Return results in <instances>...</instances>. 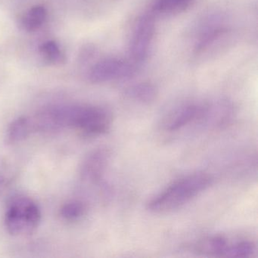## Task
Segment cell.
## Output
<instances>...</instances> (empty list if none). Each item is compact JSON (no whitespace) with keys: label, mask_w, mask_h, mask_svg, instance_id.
Segmentation results:
<instances>
[{"label":"cell","mask_w":258,"mask_h":258,"mask_svg":"<svg viewBox=\"0 0 258 258\" xmlns=\"http://www.w3.org/2000/svg\"><path fill=\"white\" fill-rule=\"evenodd\" d=\"M214 178L209 173L196 172L179 178L152 198L148 211L164 214L180 209L212 185Z\"/></svg>","instance_id":"1"},{"label":"cell","mask_w":258,"mask_h":258,"mask_svg":"<svg viewBox=\"0 0 258 258\" xmlns=\"http://www.w3.org/2000/svg\"><path fill=\"white\" fill-rule=\"evenodd\" d=\"M188 247L198 255L219 257H250L256 250V244L251 240L220 235L201 238Z\"/></svg>","instance_id":"2"},{"label":"cell","mask_w":258,"mask_h":258,"mask_svg":"<svg viewBox=\"0 0 258 258\" xmlns=\"http://www.w3.org/2000/svg\"><path fill=\"white\" fill-rule=\"evenodd\" d=\"M41 220V211L33 199L18 196L7 205L5 226L13 235H22L37 229Z\"/></svg>","instance_id":"3"},{"label":"cell","mask_w":258,"mask_h":258,"mask_svg":"<svg viewBox=\"0 0 258 258\" xmlns=\"http://www.w3.org/2000/svg\"><path fill=\"white\" fill-rule=\"evenodd\" d=\"M113 116L109 110L92 105H72L70 128L87 136L106 134L112 125Z\"/></svg>","instance_id":"4"},{"label":"cell","mask_w":258,"mask_h":258,"mask_svg":"<svg viewBox=\"0 0 258 258\" xmlns=\"http://www.w3.org/2000/svg\"><path fill=\"white\" fill-rule=\"evenodd\" d=\"M134 63L116 57H108L96 62L89 73V78L94 84L127 79L135 74Z\"/></svg>","instance_id":"5"},{"label":"cell","mask_w":258,"mask_h":258,"mask_svg":"<svg viewBox=\"0 0 258 258\" xmlns=\"http://www.w3.org/2000/svg\"><path fill=\"white\" fill-rule=\"evenodd\" d=\"M155 27L153 17L145 16L136 25L130 42V55L134 63L146 61L155 35Z\"/></svg>","instance_id":"6"},{"label":"cell","mask_w":258,"mask_h":258,"mask_svg":"<svg viewBox=\"0 0 258 258\" xmlns=\"http://www.w3.org/2000/svg\"><path fill=\"white\" fill-rule=\"evenodd\" d=\"M109 151L104 148L90 152L81 167V177L85 182L99 184L103 180L110 161Z\"/></svg>","instance_id":"7"},{"label":"cell","mask_w":258,"mask_h":258,"mask_svg":"<svg viewBox=\"0 0 258 258\" xmlns=\"http://www.w3.org/2000/svg\"><path fill=\"white\" fill-rule=\"evenodd\" d=\"M229 37V33L226 30L216 29L210 31L198 45L196 55L204 57L212 55L227 43Z\"/></svg>","instance_id":"8"},{"label":"cell","mask_w":258,"mask_h":258,"mask_svg":"<svg viewBox=\"0 0 258 258\" xmlns=\"http://www.w3.org/2000/svg\"><path fill=\"white\" fill-rule=\"evenodd\" d=\"M126 97L143 104L153 102L158 96L156 87L149 82L140 83L130 87L126 90Z\"/></svg>","instance_id":"9"},{"label":"cell","mask_w":258,"mask_h":258,"mask_svg":"<svg viewBox=\"0 0 258 258\" xmlns=\"http://www.w3.org/2000/svg\"><path fill=\"white\" fill-rule=\"evenodd\" d=\"M32 134L28 116H22L12 122L7 131V142L11 144L20 143Z\"/></svg>","instance_id":"10"},{"label":"cell","mask_w":258,"mask_h":258,"mask_svg":"<svg viewBox=\"0 0 258 258\" xmlns=\"http://www.w3.org/2000/svg\"><path fill=\"white\" fill-rule=\"evenodd\" d=\"M192 0H158L154 12L164 16H173L183 13L189 8Z\"/></svg>","instance_id":"11"},{"label":"cell","mask_w":258,"mask_h":258,"mask_svg":"<svg viewBox=\"0 0 258 258\" xmlns=\"http://www.w3.org/2000/svg\"><path fill=\"white\" fill-rule=\"evenodd\" d=\"M47 17V11L43 6L30 9L23 19V26L28 31H35L41 28Z\"/></svg>","instance_id":"12"},{"label":"cell","mask_w":258,"mask_h":258,"mask_svg":"<svg viewBox=\"0 0 258 258\" xmlns=\"http://www.w3.org/2000/svg\"><path fill=\"white\" fill-rule=\"evenodd\" d=\"M87 206L84 202L72 200L66 202L60 209V215L66 221L75 222L82 219L87 214Z\"/></svg>","instance_id":"13"},{"label":"cell","mask_w":258,"mask_h":258,"mask_svg":"<svg viewBox=\"0 0 258 258\" xmlns=\"http://www.w3.org/2000/svg\"><path fill=\"white\" fill-rule=\"evenodd\" d=\"M40 50L45 59L52 64H59L63 61L64 55L61 48L55 42H45L40 46Z\"/></svg>","instance_id":"14"},{"label":"cell","mask_w":258,"mask_h":258,"mask_svg":"<svg viewBox=\"0 0 258 258\" xmlns=\"http://www.w3.org/2000/svg\"><path fill=\"white\" fill-rule=\"evenodd\" d=\"M6 185V180L4 178L1 177L0 176V191H2L4 189V186Z\"/></svg>","instance_id":"15"}]
</instances>
